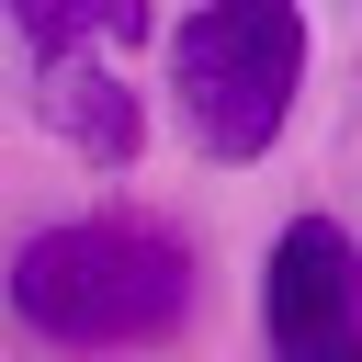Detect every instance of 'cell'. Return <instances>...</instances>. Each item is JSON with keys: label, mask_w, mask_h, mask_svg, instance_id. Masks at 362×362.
Listing matches in <instances>:
<instances>
[{"label": "cell", "mask_w": 362, "mask_h": 362, "mask_svg": "<svg viewBox=\"0 0 362 362\" xmlns=\"http://www.w3.org/2000/svg\"><path fill=\"white\" fill-rule=\"evenodd\" d=\"M11 305L57 351H147L192 317V249L136 215H68V226L23 238Z\"/></svg>", "instance_id": "1"}, {"label": "cell", "mask_w": 362, "mask_h": 362, "mask_svg": "<svg viewBox=\"0 0 362 362\" xmlns=\"http://www.w3.org/2000/svg\"><path fill=\"white\" fill-rule=\"evenodd\" d=\"M260 339L272 362H362V249L328 215H294L260 260Z\"/></svg>", "instance_id": "3"}, {"label": "cell", "mask_w": 362, "mask_h": 362, "mask_svg": "<svg viewBox=\"0 0 362 362\" xmlns=\"http://www.w3.org/2000/svg\"><path fill=\"white\" fill-rule=\"evenodd\" d=\"M34 113L68 136V147H90L102 170H124L136 158V90L102 68V45H68V57H34Z\"/></svg>", "instance_id": "4"}, {"label": "cell", "mask_w": 362, "mask_h": 362, "mask_svg": "<svg viewBox=\"0 0 362 362\" xmlns=\"http://www.w3.org/2000/svg\"><path fill=\"white\" fill-rule=\"evenodd\" d=\"M11 23H23V57H68V45H136L147 0H11Z\"/></svg>", "instance_id": "5"}, {"label": "cell", "mask_w": 362, "mask_h": 362, "mask_svg": "<svg viewBox=\"0 0 362 362\" xmlns=\"http://www.w3.org/2000/svg\"><path fill=\"white\" fill-rule=\"evenodd\" d=\"M170 90H181V124L204 158H226V170L272 158V136L294 124V90H305V11L294 0H204L170 34Z\"/></svg>", "instance_id": "2"}]
</instances>
